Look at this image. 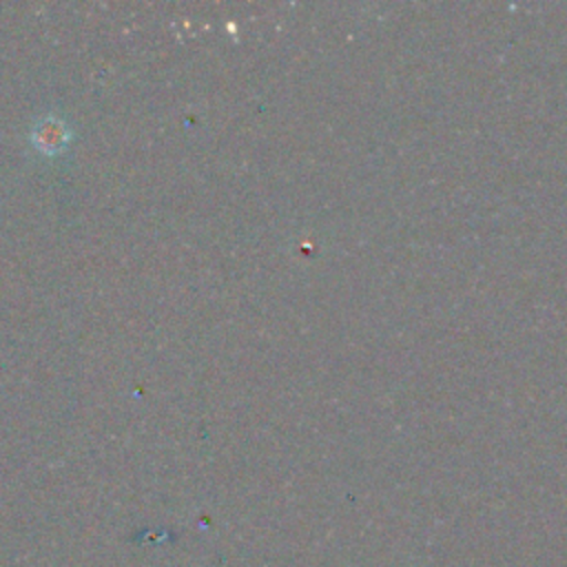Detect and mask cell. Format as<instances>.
Listing matches in <instances>:
<instances>
[{
    "mask_svg": "<svg viewBox=\"0 0 567 567\" xmlns=\"http://www.w3.org/2000/svg\"><path fill=\"white\" fill-rule=\"evenodd\" d=\"M33 146L44 155H58L62 153L71 142V128L66 122L58 115H42L31 131Z\"/></svg>",
    "mask_w": 567,
    "mask_h": 567,
    "instance_id": "cell-1",
    "label": "cell"
}]
</instances>
